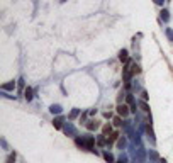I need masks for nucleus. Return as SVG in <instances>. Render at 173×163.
<instances>
[{"instance_id":"obj_36","label":"nucleus","mask_w":173,"mask_h":163,"mask_svg":"<svg viewBox=\"0 0 173 163\" xmlns=\"http://www.w3.org/2000/svg\"><path fill=\"white\" fill-rule=\"evenodd\" d=\"M61 2H66V0H61Z\"/></svg>"},{"instance_id":"obj_3","label":"nucleus","mask_w":173,"mask_h":163,"mask_svg":"<svg viewBox=\"0 0 173 163\" xmlns=\"http://www.w3.org/2000/svg\"><path fill=\"white\" fill-rule=\"evenodd\" d=\"M129 112H131V107H127L126 104H117V114L121 117H126Z\"/></svg>"},{"instance_id":"obj_1","label":"nucleus","mask_w":173,"mask_h":163,"mask_svg":"<svg viewBox=\"0 0 173 163\" xmlns=\"http://www.w3.org/2000/svg\"><path fill=\"white\" fill-rule=\"evenodd\" d=\"M63 133L66 136H73V138H77V129H75V126L71 124V122H66L63 126Z\"/></svg>"},{"instance_id":"obj_2","label":"nucleus","mask_w":173,"mask_h":163,"mask_svg":"<svg viewBox=\"0 0 173 163\" xmlns=\"http://www.w3.org/2000/svg\"><path fill=\"white\" fill-rule=\"evenodd\" d=\"M85 143H86V151H94V153H97V150H95V138H94V136H85Z\"/></svg>"},{"instance_id":"obj_18","label":"nucleus","mask_w":173,"mask_h":163,"mask_svg":"<svg viewBox=\"0 0 173 163\" xmlns=\"http://www.w3.org/2000/svg\"><path fill=\"white\" fill-rule=\"evenodd\" d=\"M85 126H86V129H88V131H94V129L99 128V122H97V121H88Z\"/></svg>"},{"instance_id":"obj_9","label":"nucleus","mask_w":173,"mask_h":163,"mask_svg":"<svg viewBox=\"0 0 173 163\" xmlns=\"http://www.w3.org/2000/svg\"><path fill=\"white\" fill-rule=\"evenodd\" d=\"M112 133H114V131H112V126H110L109 122L102 126V134H104V136H107V138H109V136L112 134Z\"/></svg>"},{"instance_id":"obj_27","label":"nucleus","mask_w":173,"mask_h":163,"mask_svg":"<svg viewBox=\"0 0 173 163\" xmlns=\"http://www.w3.org/2000/svg\"><path fill=\"white\" fill-rule=\"evenodd\" d=\"M150 158L151 160H160V156H158L156 151H150Z\"/></svg>"},{"instance_id":"obj_8","label":"nucleus","mask_w":173,"mask_h":163,"mask_svg":"<svg viewBox=\"0 0 173 163\" xmlns=\"http://www.w3.org/2000/svg\"><path fill=\"white\" fill-rule=\"evenodd\" d=\"M119 138H121V134H119L117 131H114V133H112V134H110L109 138H107V146H110V145H112V143H114V141H117Z\"/></svg>"},{"instance_id":"obj_33","label":"nucleus","mask_w":173,"mask_h":163,"mask_svg":"<svg viewBox=\"0 0 173 163\" xmlns=\"http://www.w3.org/2000/svg\"><path fill=\"white\" fill-rule=\"evenodd\" d=\"M19 87H21V89H24V87H26V83H24V78H21V80H19Z\"/></svg>"},{"instance_id":"obj_11","label":"nucleus","mask_w":173,"mask_h":163,"mask_svg":"<svg viewBox=\"0 0 173 163\" xmlns=\"http://www.w3.org/2000/svg\"><path fill=\"white\" fill-rule=\"evenodd\" d=\"M49 112H51V114H61V112H63V109H61L60 104H53V106L49 107Z\"/></svg>"},{"instance_id":"obj_21","label":"nucleus","mask_w":173,"mask_h":163,"mask_svg":"<svg viewBox=\"0 0 173 163\" xmlns=\"http://www.w3.org/2000/svg\"><path fill=\"white\" fill-rule=\"evenodd\" d=\"M126 102L129 104V107H131V106H136V100H134L133 94H126Z\"/></svg>"},{"instance_id":"obj_30","label":"nucleus","mask_w":173,"mask_h":163,"mask_svg":"<svg viewBox=\"0 0 173 163\" xmlns=\"http://www.w3.org/2000/svg\"><path fill=\"white\" fill-rule=\"evenodd\" d=\"M156 5H160V7H163V4H165V0H153Z\"/></svg>"},{"instance_id":"obj_13","label":"nucleus","mask_w":173,"mask_h":163,"mask_svg":"<svg viewBox=\"0 0 173 163\" xmlns=\"http://www.w3.org/2000/svg\"><path fill=\"white\" fill-rule=\"evenodd\" d=\"M102 156H104V160H105L107 163H116V158H114V155H112V153H109V151H104Z\"/></svg>"},{"instance_id":"obj_17","label":"nucleus","mask_w":173,"mask_h":163,"mask_svg":"<svg viewBox=\"0 0 173 163\" xmlns=\"http://www.w3.org/2000/svg\"><path fill=\"white\" fill-rule=\"evenodd\" d=\"M160 17H161V21H165V22H168V21H170V12H168L166 9H163V10L160 12Z\"/></svg>"},{"instance_id":"obj_31","label":"nucleus","mask_w":173,"mask_h":163,"mask_svg":"<svg viewBox=\"0 0 173 163\" xmlns=\"http://www.w3.org/2000/svg\"><path fill=\"white\" fill-rule=\"evenodd\" d=\"M86 116H88V112H83V114L80 116V122H83V121H85V119H86Z\"/></svg>"},{"instance_id":"obj_16","label":"nucleus","mask_w":173,"mask_h":163,"mask_svg":"<svg viewBox=\"0 0 173 163\" xmlns=\"http://www.w3.org/2000/svg\"><path fill=\"white\" fill-rule=\"evenodd\" d=\"M97 145H99V146H107V138H105L104 134L97 136Z\"/></svg>"},{"instance_id":"obj_34","label":"nucleus","mask_w":173,"mask_h":163,"mask_svg":"<svg viewBox=\"0 0 173 163\" xmlns=\"http://www.w3.org/2000/svg\"><path fill=\"white\" fill-rule=\"evenodd\" d=\"M95 114H97V109H92V111L88 112V116H95Z\"/></svg>"},{"instance_id":"obj_28","label":"nucleus","mask_w":173,"mask_h":163,"mask_svg":"<svg viewBox=\"0 0 173 163\" xmlns=\"http://www.w3.org/2000/svg\"><path fill=\"white\" fill-rule=\"evenodd\" d=\"M116 163H127V156L126 155H122L119 160H116Z\"/></svg>"},{"instance_id":"obj_5","label":"nucleus","mask_w":173,"mask_h":163,"mask_svg":"<svg viewBox=\"0 0 173 163\" xmlns=\"http://www.w3.org/2000/svg\"><path fill=\"white\" fill-rule=\"evenodd\" d=\"M146 134H148V138H150L151 143L156 141V138H155V131H153V126H151V124H146Z\"/></svg>"},{"instance_id":"obj_32","label":"nucleus","mask_w":173,"mask_h":163,"mask_svg":"<svg viewBox=\"0 0 173 163\" xmlns=\"http://www.w3.org/2000/svg\"><path fill=\"white\" fill-rule=\"evenodd\" d=\"M104 117H105V119H110V117H112V112H109V111L104 112Z\"/></svg>"},{"instance_id":"obj_19","label":"nucleus","mask_w":173,"mask_h":163,"mask_svg":"<svg viewBox=\"0 0 173 163\" xmlns=\"http://www.w3.org/2000/svg\"><path fill=\"white\" fill-rule=\"evenodd\" d=\"M139 109H141L143 112L150 114V106H148V102H144V100H141V102H139Z\"/></svg>"},{"instance_id":"obj_4","label":"nucleus","mask_w":173,"mask_h":163,"mask_svg":"<svg viewBox=\"0 0 173 163\" xmlns=\"http://www.w3.org/2000/svg\"><path fill=\"white\" fill-rule=\"evenodd\" d=\"M75 145H77V148H80V150H86V143H85V136H77L75 138Z\"/></svg>"},{"instance_id":"obj_14","label":"nucleus","mask_w":173,"mask_h":163,"mask_svg":"<svg viewBox=\"0 0 173 163\" xmlns=\"http://www.w3.org/2000/svg\"><path fill=\"white\" fill-rule=\"evenodd\" d=\"M126 145H127V139L124 138V136H121V138L117 139V148H119V150H124Z\"/></svg>"},{"instance_id":"obj_12","label":"nucleus","mask_w":173,"mask_h":163,"mask_svg":"<svg viewBox=\"0 0 173 163\" xmlns=\"http://www.w3.org/2000/svg\"><path fill=\"white\" fill-rule=\"evenodd\" d=\"M127 55H129V53H127V49H121V51H119V61L127 63V61H129V60H127Z\"/></svg>"},{"instance_id":"obj_35","label":"nucleus","mask_w":173,"mask_h":163,"mask_svg":"<svg viewBox=\"0 0 173 163\" xmlns=\"http://www.w3.org/2000/svg\"><path fill=\"white\" fill-rule=\"evenodd\" d=\"M158 162H160V163H166V160H165V158H160Z\"/></svg>"},{"instance_id":"obj_25","label":"nucleus","mask_w":173,"mask_h":163,"mask_svg":"<svg viewBox=\"0 0 173 163\" xmlns=\"http://www.w3.org/2000/svg\"><path fill=\"white\" fill-rule=\"evenodd\" d=\"M16 158H17L16 153H10V155L7 156V162H5V163H16Z\"/></svg>"},{"instance_id":"obj_6","label":"nucleus","mask_w":173,"mask_h":163,"mask_svg":"<svg viewBox=\"0 0 173 163\" xmlns=\"http://www.w3.org/2000/svg\"><path fill=\"white\" fill-rule=\"evenodd\" d=\"M131 73H133V77H134V75L141 73V66L138 65L136 61H133V60H131Z\"/></svg>"},{"instance_id":"obj_7","label":"nucleus","mask_w":173,"mask_h":163,"mask_svg":"<svg viewBox=\"0 0 173 163\" xmlns=\"http://www.w3.org/2000/svg\"><path fill=\"white\" fill-rule=\"evenodd\" d=\"M63 122H65V119L61 117V116H60V117H55V121H53V126H55L56 129H63V126H65Z\"/></svg>"},{"instance_id":"obj_23","label":"nucleus","mask_w":173,"mask_h":163,"mask_svg":"<svg viewBox=\"0 0 173 163\" xmlns=\"http://www.w3.org/2000/svg\"><path fill=\"white\" fill-rule=\"evenodd\" d=\"M112 124H114L116 128H119V126H124V122H122V119H121V116H117V117H114V121H112Z\"/></svg>"},{"instance_id":"obj_10","label":"nucleus","mask_w":173,"mask_h":163,"mask_svg":"<svg viewBox=\"0 0 173 163\" xmlns=\"http://www.w3.org/2000/svg\"><path fill=\"white\" fill-rule=\"evenodd\" d=\"M32 97H34V95H32V89L31 87H26V89H24V99H26L27 102H31Z\"/></svg>"},{"instance_id":"obj_20","label":"nucleus","mask_w":173,"mask_h":163,"mask_svg":"<svg viewBox=\"0 0 173 163\" xmlns=\"http://www.w3.org/2000/svg\"><path fill=\"white\" fill-rule=\"evenodd\" d=\"M78 116H80V109H73V111L70 112V116H68V119H70V121H73V119H77Z\"/></svg>"},{"instance_id":"obj_24","label":"nucleus","mask_w":173,"mask_h":163,"mask_svg":"<svg viewBox=\"0 0 173 163\" xmlns=\"http://www.w3.org/2000/svg\"><path fill=\"white\" fill-rule=\"evenodd\" d=\"M138 160H139V162H144V150H143V148H138Z\"/></svg>"},{"instance_id":"obj_15","label":"nucleus","mask_w":173,"mask_h":163,"mask_svg":"<svg viewBox=\"0 0 173 163\" xmlns=\"http://www.w3.org/2000/svg\"><path fill=\"white\" fill-rule=\"evenodd\" d=\"M2 90H16V82H9V83H4L2 85Z\"/></svg>"},{"instance_id":"obj_29","label":"nucleus","mask_w":173,"mask_h":163,"mask_svg":"<svg viewBox=\"0 0 173 163\" xmlns=\"http://www.w3.org/2000/svg\"><path fill=\"white\" fill-rule=\"evenodd\" d=\"M141 97H143V100L146 102V100H148V97H150V95H148V92H146V90H143V92H141Z\"/></svg>"},{"instance_id":"obj_26","label":"nucleus","mask_w":173,"mask_h":163,"mask_svg":"<svg viewBox=\"0 0 173 163\" xmlns=\"http://www.w3.org/2000/svg\"><path fill=\"white\" fill-rule=\"evenodd\" d=\"M124 97H126V94H124V92H121V94L117 95V104H122V100H124Z\"/></svg>"},{"instance_id":"obj_22","label":"nucleus","mask_w":173,"mask_h":163,"mask_svg":"<svg viewBox=\"0 0 173 163\" xmlns=\"http://www.w3.org/2000/svg\"><path fill=\"white\" fill-rule=\"evenodd\" d=\"M165 34H166V38H168V41H172V43H173V29H172V27H166Z\"/></svg>"}]
</instances>
